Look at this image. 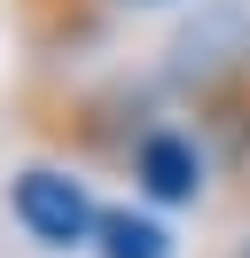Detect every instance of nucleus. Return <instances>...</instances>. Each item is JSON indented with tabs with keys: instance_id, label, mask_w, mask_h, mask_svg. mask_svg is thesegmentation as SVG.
<instances>
[{
	"instance_id": "nucleus-2",
	"label": "nucleus",
	"mask_w": 250,
	"mask_h": 258,
	"mask_svg": "<svg viewBox=\"0 0 250 258\" xmlns=\"http://www.w3.org/2000/svg\"><path fill=\"white\" fill-rule=\"evenodd\" d=\"M141 188H149L156 204H188V196L203 188L196 141H180V133H149V141H141Z\"/></svg>"
},
{
	"instance_id": "nucleus-4",
	"label": "nucleus",
	"mask_w": 250,
	"mask_h": 258,
	"mask_svg": "<svg viewBox=\"0 0 250 258\" xmlns=\"http://www.w3.org/2000/svg\"><path fill=\"white\" fill-rule=\"evenodd\" d=\"M234 258H250V242H242V250H234Z\"/></svg>"
},
{
	"instance_id": "nucleus-1",
	"label": "nucleus",
	"mask_w": 250,
	"mask_h": 258,
	"mask_svg": "<svg viewBox=\"0 0 250 258\" xmlns=\"http://www.w3.org/2000/svg\"><path fill=\"white\" fill-rule=\"evenodd\" d=\"M16 219H24V235H31V242H47V250H78L86 235H102L94 196L78 188L71 172H55V164L16 172Z\"/></svg>"
},
{
	"instance_id": "nucleus-3",
	"label": "nucleus",
	"mask_w": 250,
	"mask_h": 258,
	"mask_svg": "<svg viewBox=\"0 0 250 258\" xmlns=\"http://www.w3.org/2000/svg\"><path fill=\"white\" fill-rule=\"evenodd\" d=\"M102 258H172V242L141 211H102Z\"/></svg>"
}]
</instances>
